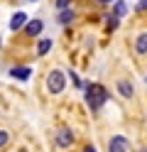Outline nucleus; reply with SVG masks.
<instances>
[{"instance_id": "6ab92c4d", "label": "nucleus", "mask_w": 147, "mask_h": 152, "mask_svg": "<svg viewBox=\"0 0 147 152\" xmlns=\"http://www.w3.org/2000/svg\"><path fill=\"white\" fill-rule=\"evenodd\" d=\"M98 3H110V0H98Z\"/></svg>"}, {"instance_id": "412c9836", "label": "nucleus", "mask_w": 147, "mask_h": 152, "mask_svg": "<svg viewBox=\"0 0 147 152\" xmlns=\"http://www.w3.org/2000/svg\"><path fill=\"white\" fill-rule=\"evenodd\" d=\"M0 44H3V42H0Z\"/></svg>"}, {"instance_id": "4468645a", "label": "nucleus", "mask_w": 147, "mask_h": 152, "mask_svg": "<svg viewBox=\"0 0 147 152\" xmlns=\"http://www.w3.org/2000/svg\"><path fill=\"white\" fill-rule=\"evenodd\" d=\"M69 76H71V81H74V86H76V88H83V83H81V79H78V76H76L74 71L69 74Z\"/></svg>"}, {"instance_id": "7ed1b4c3", "label": "nucleus", "mask_w": 147, "mask_h": 152, "mask_svg": "<svg viewBox=\"0 0 147 152\" xmlns=\"http://www.w3.org/2000/svg\"><path fill=\"white\" fill-rule=\"evenodd\" d=\"M127 150V140L123 135H115L110 142H108V152H125Z\"/></svg>"}, {"instance_id": "f257e3e1", "label": "nucleus", "mask_w": 147, "mask_h": 152, "mask_svg": "<svg viewBox=\"0 0 147 152\" xmlns=\"http://www.w3.org/2000/svg\"><path fill=\"white\" fill-rule=\"evenodd\" d=\"M86 101H88V106H91L93 110H98L108 101V91L101 86V83H88L86 86Z\"/></svg>"}, {"instance_id": "6e6552de", "label": "nucleus", "mask_w": 147, "mask_h": 152, "mask_svg": "<svg viewBox=\"0 0 147 152\" xmlns=\"http://www.w3.org/2000/svg\"><path fill=\"white\" fill-rule=\"evenodd\" d=\"M118 91H120L125 98H132V86L127 81H118Z\"/></svg>"}, {"instance_id": "f8f14e48", "label": "nucleus", "mask_w": 147, "mask_h": 152, "mask_svg": "<svg viewBox=\"0 0 147 152\" xmlns=\"http://www.w3.org/2000/svg\"><path fill=\"white\" fill-rule=\"evenodd\" d=\"M71 20H74V12H71V10H61V15H59V22L66 25V22H71Z\"/></svg>"}, {"instance_id": "f3484780", "label": "nucleus", "mask_w": 147, "mask_h": 152, "mask_svg": "<svg viewBox=\"0 0 147 152\" xmlns=\"http://www.w3.org/2000/svg\"><path fill=\"white\" fill-rule=\"evenodd\" d=\"M140 10H142V12H147V0H140Z\"/></svg>"}, {"instance_id": "39448f33", "label": "nucleus", "mask_w": 147, "mask_h": 152, "mask_svg": "<svg viewBox=\"0 0 147 152\" xmlns=\"http://www.w3.org/2000/svg\"><path fill=\"white\" fill-rule=\"evenodd\" d=\"M29 71L27 66H12V69H10V76H12V79H20V81H27L29 79Z\"/></svg>"}, {"instance_id": "9d476101", "label": "nucleus", "mask_w": 147, "mask_h": 152, "mask_svg": "<svg viewBox=\"0 0 147 152\" xmlns=\"http://www.w3.org/2000/svg\"><path fill=\"white\" fill-rule=\"evenodd\" d=\"M49 49H52V39H42V42H39V47H37V54L44 56Z\"/></svg>"}, {"instance_id": "f03ea898", "label": "nucleus", "mask_w": 147, "mask_h": 152, "mask_svg": "<svg viewBox=\"0 0 147 152\" xmlns=\"http://www.w3.org/2000/svg\"><path fill=\"white\" fill-rule=\"evenodd\" d=\"M64 86H66L64 71H59V69H54L52 74L47 76V88L52 91V93H61V91H64Z\"/></svg>"}, {"instance_id": "1a4fd4ad", "label": "nucleus", "mask_w": 147, "mask_h": 152, "mask_svg": "<svg viewBox=\"0 0 147 152\" xmlns=\"http://www.w3.org/2000/svg\"><path fill=\"white\" fill-rule=\"evenodd\" d=\"M135 49L140 52V54H145V52H147V32L137 37V42H135Z\"/></svg>"}, {"instance_id": "423d86ee", "label": "nucleus", "mask_w": 147, "mask_h": 152, "mask_svg": "<svg viewBox=\"0 0 147 152\" xmlns=\"http://www.w3.org/2000/svg\"><path fill=\"white\" fill-rule=\"evenodd\" d=\"M25 22H27V15L25 12H15L12 15V20H10V30H22V27H25Z\"/></svg>"}, {"instance_id": "2eb2a0df", "label": "nucleus", "mask_w": 147, "mask_h": 152, "mask_svg": "<svg viewBox=\"0 0 147 152\" xmlns=\"http://www.w3.org/2000/svg\"><path fill=\"white\" fill-rule=\"evenodd\" d=\"M118 22H120L118 17H108V30H115V27H118Z\"/></svg>"}, {"instance_id": "a211bd4d", "label": "nucleus", "mask_w": 147, "mask_h": 152, "mask_svg": "<svg viewBox=\"0 0 147 152\" xmlns=\"http://www.w3.org/2000/svg\"><path fill=\"white\" fill-rule=\"evenodd\" d=\"M83 152H96V147H86V150H83Z\"/></svg>"}, {"instance_id": "ddd939ff", "label": "nucleus", "mask_w": 147, "mask_h": 152, "mask_svg": "<svg viewBox=\"0 0 147 152\" xmlns=\"http://www.w3.org/2000/svg\"><path fill=\"white\" fill-rule=\"evenodd\" d=\"M7 142H10V135H7L5 130H0V147H5Z\"/></svg>"}, {"instance_id": "aec40b11", "label": "nucleus", "mask_w": 147, "mask_h": 152, "mask_svg": "<svg viewBox=\"0 0 147 152\" xmlns=\"http://www.w3.org/2000/svg\"><path fill=\"white\" fill-rule=\"evenodd\" d=\"M20 152H27V150H20Z\"/></svg>"}, {"instance_id": "dca6fc26", "label": "nucleus", "mask_w": 147, "mask_h": 152, "mask_svg": "<svg viewBox=\"0 0 147 152\" xmlns=\"http://www.w3.org/2000/svg\"><path fill=\"white\" fill-rule=\"evenodd\" d=\"M66 5H69V0H56V7H59V10H66Z\"/></svg>"}, {"instance_id": "0eeeda50", "label": "nucleus", "mask_w": 147, "mask_h": 152, "mask_svg": "<svg viewBox=\"0 0 147 152\" xmlns=\"http://www.w3.org/2000/svg\"><path fill=\"white\" fill-rule=\"evenodd\" d=\"M42 20H27V25H25V30H27V34H39V32H42Z\"/></svg>"}, {"instance_id": "9b49d317", "label": "nucleus", "mask_w": 147, "mask_h": 152, "mask_svg": "<svg viewBox=\"0 0 147 152\" xmlns=\"http://www.w3.org/2000/svg\"><path fill=\"white\" fill-rule=\"evenodd\" d=\"M125 12H127V5L123 3V0H118V3H115V15H113V17H118V20H120Z\"/></svg>"}, {"instance_id": "20e7f679", "label": "nucleus", "mask_w": 147, "mask_h": 152, "mask_svg": "<svg viewBox=\"0 0 147 152\" xmlns=\"http://www.w3.org/2000/svg\"><path fill=\"white\" fill-rule=\"evenodd\" d=\"M71 142H74V132L69 130V128H61V130H59V135H56V145L59 147H69Z\"/></svg>"}]
</instances>
